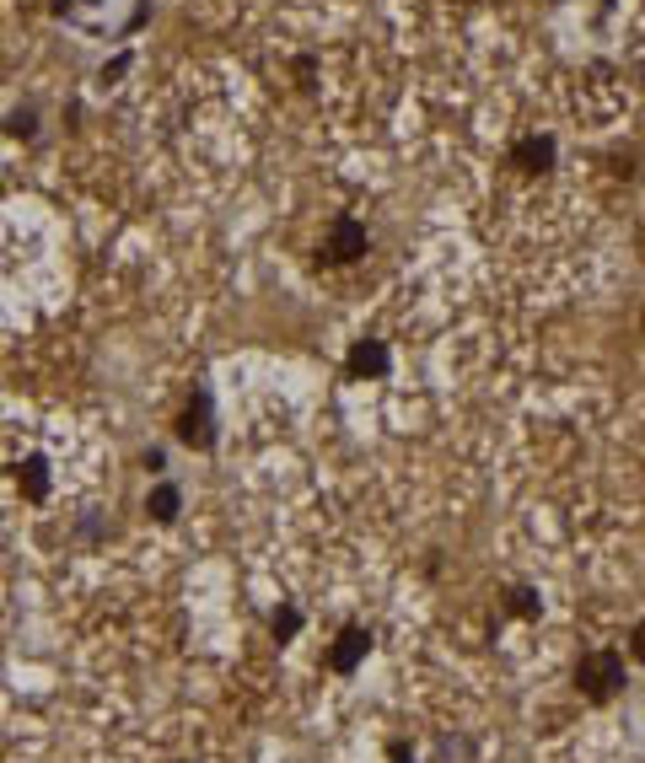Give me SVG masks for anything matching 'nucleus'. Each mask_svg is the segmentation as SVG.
<instances>
[{
	"mask_svg": "<svg viewBox=\"0 0 645 763\" xmlns=\"http://www.w3.org/2000/svg\"><path fill=\"white\" fill-rule=\"evenodd\" d=\"M350 377H387V350L382 339H361L350 350Z\"/></svg>",
	"mask_w": 645,
	"mask_h": 763,
	"instance_id": "nucleus-6",
	"label": "nucleus"
},
{
	"mask_svg": "<svg viewBox=\"0 0 645 763\" xmlns=\"http://www.w3.org/2000/svg\"><path fill=\"white\" fill-rule=\"evenodd\" d=\"M387 753H393V763H414V758L404 753V742H393V747H387Z\"/></svg>",
	"mask_w": 645,
	"mask_h": 763,
	"instance_id": "nucleus-12",
	"label": "nucleus"
},
{
	"mask_svg": "<svg viewBox=\"0 0 645 763\" xmlns=\"http://www.w3.org/2000/svg\"><path fill=\"white\" fill-rule=\"evenodd\" d=\"M640 328H645V318H640Z\"/></svg>",
	"mask_w": 645,
	"mask_h": 763,
	"instance_id": "nucleus-13",
	"label": "nucleus"
},
{
	"mask_svg": "<svg viewBox=\"0 0 645 763\" xmlns=\"http://www.w3.org/2000/svg\"><path fill=\"white\" fill-rule=\"evenodd\" d=\"M366 651H371V635H366V629H344L339 645H334V656H328V667H334V672H355Z\"/></svg>",
	"mask_w": 645,
	"mask_h": 763,
	"instance_id": "nucleus-4",
	"label": "nucleus"
},
{
	"mask_svg": "<svg viewBox=\"0 0 645 763\" xmlns=\"http://www.w3.org/2000/svg\"><path fill=\"white\" fill-rule=\"evenodd\" d=\"M178 441L183 446H215V420H210V393H194V403L183 409V420H178Z\"/></svg>",
	"mask_w": 645,
	"mask_h": 763,
	"instance_id": "nucleus-2",
	"label": "nucleus"
},
{
	"mask_svg": "<svg viewBox=\"0 0 645 763\" xmlns=\"http://www.w3.org/2000/svg\"><path fill=\"white\" fill-rule=\"evenodd\" d=\"M178 506H183V500H178V489H172V484H162V489H156V495L146 500V511L156 516V522H172V516H178Z\"/></svg>",
	"mask_w": 645,
	"mask_h": 763,
	"instance_id": "nucleus-8",
	"label": "nucleus"
},
{
	"mask_svg": "<svg viewBox=\"0 0 645 763\" xmlns=\"http://www.w3.org/2000/svg\"><path fill=\"white\" fill-rule=\"evenodd\" d=\"M576 688L592 704H608L613 694L624 688V656H613V651H592V656H581L576 661Z\"/></svg>",
	"mask_w": 645,
	"mask_h": 763,
	"instance_id": "nucleus-1",
	"label": "nucleus"
},
{
	"mask_svg": "<svg viewBox=\"0 0 645 763\" xmlns=\"http://www.w3.org/2000/svg\"><path fill=\"white\" fill-rule=\"evenodd\" d=\"M361 253H366V226L361 221H334L328 248H323L328 264H350V258H361Z\"/></svg>",
	"mask_w": 645,
	"mask_h": 763,
	"instance_id": "nucleus-3",
	"label": "nucleus"
},
{
	"mask_svg": "<svg viewBox=\"0 0 645 763\" xmlns=\"http://www.w3.org/2000/svg\"><path fill=\"white\" fill-rule=\"evenodd\" d=\"M511 613L533 618V613H538V597H533V592H511Z\"/></svg>",
	"mask_w": 645,
	"mask_h": 763,
	"instance_id": "nucleus-10",
	"label": "nucleus"
},
{
	"mask_svg": "<svg viewBox=\"0 0 645 763\" xmlns=\"http://www.w3.org/2000/svg\"><path fill=\"white\" fill-rule=\"evenodd\" d=\"M296 629H301V613H296V608H280V613H275V635H280V640H291Z\"/></svg>",
	"mask_w": 645,
	"mask_h": 763,
	"instance_id": "nucleus-9",
	"label": "nucleus"
},
{
	"mask_svg": "<svg viewBox=\"0 0 645 763\" xmlns=\"http://www.w3.org/2000/svg\"><path fill=\"white\" fill-rule=\"evenodd\" d=\"M22 495L27 500H43V495H49V468H43L38 457H27V468H22Z\"/></svg>",
	"mask_w": 645,
	"mask_h": 763,
	"instance_id": "nucleus-7",
	"label": "nucleus"
},
{
	"mask_svg": "<svg viewBox=\"0 0 645 763\" xmlns=\"http://www.w3.org/2000/svg\"><path fill=\"white\" fill-rule=\"evenodd\" d=\"M511 162L522 167V172H549L554 167V140L549 135H527L522 146L511 151Z\"/></svg>",
	"mask_w": 645,
	"mask_h": 763,
	"instance_id": "nucleus-5",
	"label": "nucleus"
},
{
	"mask_svg": "<svg viewBox=\"0 0 645 763\" xmlns=\"http://www.w3.org/2000/svg\"><path fill=\"white\" fill-rule=\"evenodd\" d=\"M635 656L645 661V618H640V629H635Z\"/></svg>",
	"mask_w": 645,
	"mask_h": 763,
	"instance_id": "nucleus-11",
	"label": "nucleus"
}]
</instances>
